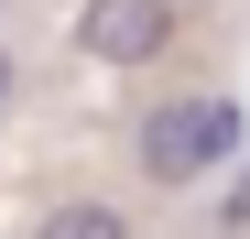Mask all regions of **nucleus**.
<instances>
[{
  "instance_id": "3",
  "label": "nucleus",
  "mask_w": 250,
  "mask_h": 239,
  "mask_svg": "<svg viewBox=\"0 0 250 239\" xmlns=\"http://www.w3.org/2000/svg\"><path fill=\"white\" fill-rule=\"evenodd\" d=\"M33 239H131V218H120L109 196H65V207H44Z\"/></svg>"
},
{
  "instance_id": "2",
  "label": "nucleus",
  "mask_w": 250,
  "mask_h": 239,
  "mask_svg": "<svg viewBox=\"0 0 250 239\" xmlns=\"http://www.w3.org/2000/svg\"><path fill=\"white\" fill-rule=\"evenodd\" d=\"M174 44V0H87L76 11V55L87 65H152Z\"/></svg>"
},
{
  "instance_id": "5",
  "label": "nucleus",
  "mask_w": 250,
  "mask_h": 239,
  "mask_svg": "<svg viewBox=\"0 0 250 239\" xmlns=\"http://www.w3.org/2000/svg\"><path fill=\"white\" fill-rule=\"evenodd\" d=\"M0 98H11V55H0Z\"/></svg>"
},
{
  "instance_id": "1",
  "label": "nucleus",
  "mask_w": 250,
  "mask_h": 239,
  "mask_svg": "<svg viewBox=\"0 0 250 239\" xmlns=\"http://www.w3.org/2000/svg\"><path fill=\"white\" fill-rule=\"evenodd\" d=\"M239 141H250L239 98H163V109L142 120V174H152V185H196L207 163H229Z\"/></svg>"
},
{
  "instance_id": "4",
  "label": "nucleus",
  "mask_w": 250,
  "mask_h": 239,
  "mask_svg": "<svg viewBox=\"0 0 250 239\" xmlns=\"http://www.w3.org/2000/svg\"><path fill=\"white\" fill-rule=\"evenodd\" d=\"M218 218H229V239L250 228V185H229V207H218Z\"/></svg>"
}]
</instances>
